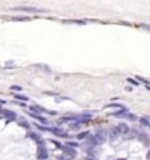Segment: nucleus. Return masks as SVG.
Instances as JSON below:
<instances>
[{
  "mask_svg": "<svg viewBox=\"0 0 150 160\" xmlns=\"http://www.w3.org/2000/svg\"><path fill=\"white\" fill-rule=\"evenodd\" d=\"M14 103L19 105L20 107H27V103H24V102H20V101H14Z\"/></svg>",
  "mask_w": 150,
  "mask_h": 160,
  "instance_id": "33",
  "label": "nucleus"
},
{
  "mask_svg": "<svg viewBox=\"0 0 150 160\" xmlns=\"http://www.w3.org/2000/svg\"><path fill=\"white\" fill-rule=\"evenodd\" d=\"M49 132L54 134V135L58 136V138H66V139H69V138H70V135H69L67 132H65V131L62 130L61 127H58V126H56V127H50V128H49Z\"/></svg>",
  "mask_w": 150,
  "mask_h": 160,
  "instance_id": "4",
  "label": "nucleus"
},
{
  "mask_svg": "<svg viewBox=\"0 0 150 160\" xmlns=\"http://www.w3.org/2000/svg\"><path fill=\"white\" fill-rule=\"evenodd\" d=\"M88 135H90L88 131H82V132H79L78 135H76V139L78 140H86L87 138H88Z\"/></svg>",
  "mask_w": 150,
  "mask_h": 160,
  "instance_id": "20",
  "label": "nucleus"
},
{
  "mask_svg": "<svg viewBox=\"0 0 150 160\" xmlns=\"http://www.w3.org/2000/svg\"><path fill=\"white\" fill-rule=\"evenodd\" d=\"M34 68H38L41 70H45V73H52V69H50L47 65H43V64H36Z\"/></svg>",
  "mask_w": 150,
  "mask_h": 160,
  "instance_id": "22",
  "label": "nucleus"
},
{
  "mask_svg": "<svg viewBox=\"0 0 150 160\" xmlns=\"http://www.w3.org/2000/svg\"><path fill=\"white\" fill-rule=\"evenodd\" d=\"M11 90H12V92H23V86L12 85V86H11Z\"/></svg>",
  "mask_w": 150,
  "mask_h": 160,
  "instance_id": "29",
  "label": "nucleus"
},
{
  "mask_svg": "<svg viewBox=\"0 0 150 160\" xmlns=\"http://www.w3.org/2000/svg\"><path fill=\"white\" fill-rule=\"evenodd\" d=\"M91 119H92V114H88V112H83V114H78L76 122H79V123H86V122H90Z\"/></svg>",
  "mask_w": 150,
  "mask_h": 160,
  "instance_id": "10",
  "label": "nucleus"
},
{
  "mask_svg": "<svg viewBox=\"0 0 150 160\" xmlns=\"http://www.w3.org/2000/svg\"><path fill=\"white\" fill-rule=\"evenodd\" d=\"M65 144H66V145H69V147H72V148L79 147V143H78V142H71V140H69V142H66Z\"/></svg>",
  "mask_w": 150,
  "mask_h": 160,
  "instance_id": "28",
  "label": "nucleus"
},
{
  "mask_svg": "<svg viewBox=\"0 0 150 160\" xmlns=\"http://www.w3.org/2000/svg\"><path fill=\"white\" fill-rule=\"evenodd\" d=\"M28 138H30L32 140H34L36 143H37L38 140H41L42 139V136L40 135L38 132H36V131H28Z\"/></svg>",
  "mask_w": 150,
  "mask_h": 160,
  "instance_id": "14",
  "label": "nucleus"
},
{
  "mask_svg": "<svg viewBox=\"0 0 150 160\" xmlns=\"http://www.w3.org/2000/svg\"><path fill=\"white\" fill-rule=\"evenodd\" d=\"M119 135H120V132L117 131V128H116V127H112V128H109V131H108V139L111 140V142H115L119 138Z\"/></svg>",
  "mask_w": 150,
  "mask_h": 160,
  "instance_id": "12",
  "label": "nucleus"
},
{
  "mask_svg": "<svg viewBox=\"0 0 150 160\" xmlns=\"http://www.w3.org/2000/svg\"><path fill=\"white\" fill-rule=\"evenodd\" d=\"M14 12H24V13H45L47 12V9H41V8H36V7H27V5H20V7H13L11 8Z\"/></svg>",
  "mask_w": 150,
  "mask_h": 160,
  "instance_id": "1",
  "label": "nucleus"
},
{
  "mask_svg": "<svg viewBox=\"0 0 150 160\" xmlns=\"http://www.w3.org/2000/svg\"><path fill=\"white\" fill-rule=\"evenodd\" d=\"M126 82L130 83V85H133V86H138V85H140V82H138L136 78H132V77H128L126 78Z\"/></svg>",
  "mask_w": 150,
  "mask_h": 160,
  "instance_id": "26",
  "label": "nucleus"
},
{
  "mask_svg": "<svg viewBox=\"0 0 150 160\" xmlns=\"http://www.w3.org/2000/svg\"><path fill=\"white\" fill-rule=\"evenodd\" d=\"M80 126H82V123H79V122H70V130L72 131H79L80 128Z\"/></svg>",
  "mask_w": 150,
  "mask_h": 160,
  "instance_id": "23",
  "label": "nucleus"
},
{
  "mask_svg": "<svg viewBox=\"0 0 150 160\" xmlns=\"http://www.w3.org/2000/svg\"><path fill=\"white\" fill-rule=\"evenodd\" d=\"M62 151H63L65 155H67L69 158H71V159H74L75 156H76V150H75V148L69 147V145H66V144L62 147Z\"/></svg>",
  "mask_w": 150,
  "mask_h": 160,
  "instance_id": "9",
  "label": "nucleus"
},
{
  "mask_svg": "<svg viewBox=\"0 0 150 160\" xmlns=\"http://www.w3.org/2000/svg\"><path fill=\"white\" fill-rule=\"evenodd\" d=\"M86 160H96V159H95V158H92V156H87V158H86Z\"/></svg>",
  "mask_w": 150,
  "mask_h": 160,
  "instance_id": "36",
  "label": "nucleus"
},
{
  "mask_svg": "<svg viewBox=\"0 0 150 160\" xmlns=\"http://www.w3.org/2000/svg\"><path fill=\"white\" fill-rule=\"evenodd\" d=\"M149 128H150V125H149Z\"/></svg>",
  "mask_w": 150,
  "mask_h": 160,
  "instance_id": "39",
  "label": "nucleus"
},
{
  "mask_svg": "<svg viewBox=\"0 0 150 160\" xmlns=\"http://www.w3.org/2000/svg\"><path fill=\"white\" fill-rule=\"evenodd\" d=\"M5 103H7V101H4V99H2V98H0V105L3 106V105H5Z\"/></svg>",
  "mask_w": 150,
  "mask_h": 160,
  "instance_id": "34",
  "label": "nucleus"
},
{
  "mask_svg": "<svg viewBox=\"0 0 150 160\" xmlns=\"http://www.w3.org/2000/svg\"><path fill=\"white\" fill-rule=\"evenodd\" d=\"M11 20L12 21H30L32 19L29 16H13V17H11Z\"/></svg>",
  "mask_w": 150,
  "mask_h": 160,
  "instance_id": "18",
  "label": "nucleus"
},
{
  "mask_svg": "<svg viewBox=\"0 0 150 160\" xmlns=\"http://www.w3.org/2000/svg\"><path fill=\"white\" fill-rule=\"evenodd\" d=\"M70 99H71L70 97H59V95L57 97V102H61V101H70Z\"/></svg>",
  "mask_w": 150,
  "mask_h": 160,
  "instance_id": "31",
  "label": "nucleus"
},
{
  "mask_svg": "<svg viewBox=\"0 0 150 160\" xmlns=\"http://www.w3.org/2000/svg\"><path fill=\"white\" fill-rule=\"evenodd\" d=\"M0 115L3 118L7 119V122H12V121H16L17 119V114L12 110H8V108H0Z\"/></svg>",
  "mask_w": 150,
  "mask_h": 160,
  "instance_id": "2",
  "label": "nucleus"
},
{
  "mask_svg": "<svg viewBox=\"0 0 150 160\" xmlns=\"http://www.w3.org/2000/svg\"><path fill=\"white\" fill-rule=\"evenodd\" d=\"M116 128H117V131L121 135H126L128 132L130 131V128H129V126H128V123H125V122H120L117 126H116Z\"/></svg>",
  "mask_w": 150,
  "mask_h": 160,
  "instance_id": "8",
  "label": "nucleus"
},
{
  "mask_svg": "<svg viewBox=\"0 0 150 160\" xmlns=\"http://www.w3.org/2000/svg\"><path fill=\"white\" fill-rule=\"evenodd\" d=\"M104 108H119L120 110V108H125V106L121 103H109V105H105Z\"/></svg>",
  "mask_w": 150,
  "mask_h": 160,
  "instance_id": "19",
  "label": "nucleus"
},
{
  "mask_svg": "<svg viewBox=\"0 0 150 160\" xmlns=\"http://www.w3.org/2000/svg\"><path fill=\"white\" fill-rule=\"evenodd\" d=\"M28 114L30 115L32 118H34L36 121H38L40 123H41V125H43V126H49V121H47L45 116H42L41 114H34V112H30V111H29Z\"/></svg>",
  "mask_w": 150,
  "mask_h": 160,
  "instance_id": "7",
  "label": "nucleus"
},
{
  "mask_svg": "<svg viewBox=\"0 0 150 160\" xmlns=\"http://www.w3.org/2000/svg\"><path fill=\"white\" fill-rule=\"evenodd\" d=\"M125 118L128 119V121H130V122H136L137 119H138L136 114H133V112H129V111H128V114H126Z\"/></svg>",
  "mask_w": 150,
  "mask_h": 160,
  "instance_id": "24",
  "label": "nucleus"
},
{
  "mask_svg": "<svg viewBox=\"0 0 150 160\" xmlns=\"http://www.w3.org/2000/svg\"><path fill=\"white\" fill-rule=\"evenodd\" d=\"M14 99L16 101H20V102H28L29 101V97L24 95V94H20V93H14Z\"/></svg>",
  "mask_w": 150,
  "mask_h": 160,
  "instance_id": "17",
  "label": "nucleus"
},
{
  "mask_svg": "<svg viewBox=\"0 0 150 160\" xmlns=\"http://www.w3.org/2000/svg\"><path fill=\"white\" fill-rule=\"evenodd\" d=\"M34 126L37 127L40 131H43V132H45V131H49V128H50L49 126H42V125H38V123H34Z\"/></svg>",
  "mask_w": 150,
  "mask_h": 160,
  "instance_id": "27",
  "label": "nucleus"
},
{
  "mask_svg": "<svg viewBox=\"0 0 150 160\" xmlns=\"http://www.w3.org/2000/svg\"><path fill=\"white\" fill-rule=\"evenodd\" d=\"M63 24H76V25H86V24H88V20H86V19H71V20H63Z\"/></svg>",
  "mask_w": 150,
  "mask_h": 160,
  "instance_id": "11",
  "label": "nucleus"
},
{
  "mask_svg": "<svg viewBox=\"0 0 150 160\" xmlns=\"http://www.w3.org/2000/svg\"><path fill=\"white\" fill-rule=\"evenodd\" d=\"M95 136H96L99 144H103L104 142H107V139H108V131L105 130V128H101V127H100V128L96 130Z\"/></svg>",
  "mask_w": 150,
  "mask_h": 160,
  "instance_id": "3",
  "label": "nucleus"
},
{
  "mask_svg": "<svg viewBox=\"0 0 150 160\" xmlns=\"http://www.w3.org/2000/svg\"><path fill=\"white\" fill-rule=\"evenodd\" d=\"M138 122H140V125L144 126V127H149V125H150V121H149L148 116H141V118L138 119Z\"/></svg>",
  "mask_w": 150,
  "mask_h": 160,
  "instance_id": "21",
  "label": "nucleus"
},
{
  "mask_svg": "<svg viewBox=\"0 0 150 160\" xmlns=\"http://www.w3.org/2000/svg\"><path fill=\"white\" fill-rule=\"evenodd\" d=\"M50 142H52V143H53L54 145H56V147H58V148H62V147H63V145H62V144H61L58 140H54V139H52Z\"/></svg>",
  "mask_w": 150,
  "mask_h": 160,
  "instance_id": "32",
  "label": "nucleus"
},
{
  "mask_svg": "<svg viewBox=\"0 0 150 160\" xmlns=\"http://www.w3.org/2000/svg\"><path fill=\"white\" fill-rule=\"evenodd\" d=\"M116 160H126L125 158H123V159H116Z\"/></svg>",
  "mask_w": 150,
  "mask_h": 160,
  "instance_id": "37",
  "label": "nucleus"
},
{
  "mask_svg": "<svg viewBox=\"0 0 150 160\" xmlns=\"http://www.w3.org/2000/svg\"><path fill=\"white\" fill-rule=\"evenodd\" d=\"M137 139L141 142L142 144H145V145H150V135L149 134H146V132H138L137 134Z\"/></svg>",
  "mask_w": 150,
  "mask_h": 160,
  "instance_id": "6",
  "label": "nucleus"
},
{
  "mask_svg": "<svg viewBox=\"0 0 150 160\" xmlns=\"http://www.w3.org/2000/svg\"><path fill=\"white\" fill-rule=\"evenodd\" d=\"M126 114H128V108L125 107V108H120L117 111H113L111 115L115 116V118H125Z\"/></svg>",
  "mask_w": 150,
  "mask_h": 160,
  "instance_id": "13",
  "label": "nucleus"
},
{
  "mask_svg": "<svg viewBox=\"0 0 150 160\" xmlns=\"http://www.w3.org/2000/svg\"><path fill=\"white\" fill-rule=\"evenodd\" d=\"M136 79H137V81L140 82V83H145L146 86L150 85V81H149V79H146L145 77H141V75H136Z\"/></svg>",
  "mask_w": 150,
  "mask_h": 160,
  "instance_id": "25",
  "label": "nucleus"
},
{
  "mask_svg": "<svg viewBox=\"0 0 150 160\" xmlns=\"http://www.w3.org/2000/svg\"><path fill=\"white\" fill-rule=\"evenodd\" d=\"M86 143L88 144V145H94V147H96V145H99V142H97V139H96V136L95 135H88V138L86 139Z\"/></svg>",
  "mask_w": 150,
  "mask_h": 160,
  "instance_id": "15",
  "label": "nucleus"
},
{
  "mask_svg": "<svg viewBox=\"0 0 150 160\" xmlns=\"http://www.w3.org/2000/svg\"><path fill=\"white\" fill-rule=\"evenodd\" d=\"M146 159H148V160H150V148H149L148 154H146Z\"/></svg>",
  "mask_w": 150,
  "mask_h": 160,
  "instance_id": "35",
  "label": "nucleus"
},
{
  "mask_svg": "<svg viewBox=\"0 0 150 160\" xmlns=\"http://www.w3.org/2000/svg\"><path fill=\"white\" fill-rule=\"evenodd\" d=\"M17 123H19V126L20 127H24L25 130H30V123H29L27 119H24V118H21V119H19V121H17Z\"/></svg>",
  "mask_w": 150,
  "mask_h": 160,
  "instance_id": "16",
  "label": "nucleus"
},
{
  "mask_svg": "<svg viewBox=\"0 0 150 160\" xmlns=\"http://www.w3.org/2000/svg\"><path fill=\"white\" fill-rule=\"evenodd\" d=\"M148 118H149V121H150V116H148Z\"/></svg>",
  "mask_w": 150,
  "mask_h": 160,
  "instance_id": "38",
  "label": "nucleus"
},
{
  "mask_svg": "<svg viewBox=\"0 0 150 160\" xmlns=\"http://www.w3.org/2000/svg\"><path fill=\"white\" fill-rule=\"evenodd\" d=\"M57 160H74V159H71V158H69L67 155H59V156H57Z\"/></svg>",
  "mask_w": 150,
  "mask_h": 160,
  "instance_id": "30",
  "label": "nucleus"
},
{
  "mask_svg": "<svg viewBox=\"0 0 150 160\" xmlns=\"http://www.w3.org/2000/svg\"><path fill=\"white\" fill-rule=\"evenodd\" d=\"M37 158L38 160H47L49 151H47L46 145H37Z\"/></svg>",
  "mask_w": 150,
  "mask_h": 160,
  "instance_id": "5",
  "label": "nucleus"
}]
</instances>
